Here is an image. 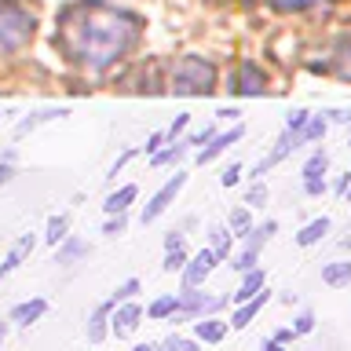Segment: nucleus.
<instances>
[{"label": "nucleus", "instance_id": "f3484780", "mask_svg": "<svg viewBox=\"0 0 351 351\" xmlns=\"http://www.w3.org/2000/svg\"><path fill=\"white\" fill-rule=\"evenodd\" d=\"M44 311H48V300H44V296H33V300H22V304L11 307L8 318L15 326H33V322H40V318H44Z\"/></svg>", "mask_w": 351, "mask_h": 351}, {"label": "nucleus", "instance_id": "ea45409f", "mask_svg": "<svg viewBox=\"0 0 351 351\" xmlns=\"http://www.w3.org/2000/svg\"><path fill=\"white\" fill-rule=\"evenodd\" d=\"M186 125H191V114H176V121H172L169 128H165V132H169V143H176V139H180L183 132H186Z\"/></svg>", "mask_w": 351, "mask_h": 351}, {"label": "nucleus", "instance_id": "c85d7f7f", "mask_svg": "<svg viewBox=\"0 0 351 351\" xmlns=\"http://www.w3.org/2000/svg\"><path fill=\"white\" fill-rule=\"evenodd\" d=\"M230 241H234V234H230V227H208V249L216 252L219 260H227L230 256Z\"/></svg>", "mask_w": 351, "mask_h": 351}, {"label": "nucleus", "instance_id": "79ce46f5", "mask_svg": "<svg viewBox=\"0 0 351 351\" xmlns=\"http://www.w3.org/2000/svg\"><path fill=\"white\" fill-rule=\"evenodd\" d=\"M311 329H315V315H311V311H304V315H300V318H296V322H293V333H296V337L311 333Z\"/></svg>", "mask_w": 351, "mask_h": 351}, {"label": "nucleus", "instance_id": "dca6fc26", "mask_svg": "<svg viewBox=\"0 0 351 351\" xmlns=\"http://www.w3.org/2000/svg\"><path fill=\"white\" fill-rule=\"evenodd\" d=\"M33 245H37V234H22V238L15 241V245H11V252L4 256V263H0V282H4V278H8V274L15 271V267H22V263L29 260Z\"/></svg>", "mask_w": 351, "mask_h": 351}, {"label": "nucleus", "instance_id": "ddd939ff", "mask_svg": "<svg viewBox=\"0 0 351 351\" xmlns=\"http://www.w3.org/2000/svg\"><path fill=\"white\" fill-rule=\"evenodd\" d=\"M59 117H70V106H44V110H33L29 117H22L19 125H15V139H26L29 132H37L40 125L59 121Z\"/></svg>", "mask_w": 351, "mask_h": 351}, {"label": "nucleus", "instance_id": "3c124183", "mask_svg": "<svg viewBox=\"0 0 351 351\" xmlns=\"http://www.w3.org/2000/svg\"><path fill=\"white\" fill-rule=\"evenodd\" d=\"M8 326H11V318H8V322H4V318H0V344H4V340H8Z\"/></svg>", "mask_w": 351, "mask_h": 351}, {"label": "nucleus", "instance_id": "423d86ee", "mask_svg": "<svg viewBox=\"0 0 351 351\" xmlns=\"http://www.w3.org/2000/svg\"><path fill=\"white\" fill-rule=\"evenodd\" d=\"M183 186H186V172H183V169H176V176H172V180L165 183V186H161V191L150 197L147 205H143L139 219H143V223H154L158 216H165V213H169V205L176 202V197H180V191H183Z\"/></svg>", "mask_w": 351, "mask_h": 351}, {"label": "nucleus", "instance_id": "cd10ccee", "mask_svg": "<svg viewBox=\"0 0 351 351\" xmlns=\"http://www.w3.org/2000/svg\"><path fill=\"white\" fill-rule=\"evenodd\" d=\"M227 227H230V234H234V238H245L249 230H252V213H249V205L230 208V213H227Z\"/></svg>", "mask_w": 351, "mask_h": 351}, {"label": "nucleus", "instance_id": "7ed1b4c3", "mask_svg": "<svg viewBox=\"0 0 351 351\" xmlns=\"http://www.w3.org/2000/svg\"><path fill=\"white\" fill-rule=\"evenodd\" d=\"M33 33H37V15L19 0H0V51L26 48Z\"/></svg>", "mask_w": 351, "mask_h": 351}, {"label": "nucleus", "instance_id": "c03bdc74", "mask_svg": "<svg viewBox=\"0 0 351 351\" xmlns=\"http://www.w3.org/2000/svg\"><path fill=\"white\" fill-rule=\"evenodd\" d=\"M304 194L307 197H322L326 194V180L318 176V180H304Z\"/></svg>", "mask_w": 351, "mask_h": 351}, {"label": "nucleus", "instance_id": "e433bc0d", "mask_svg": "<svg viewBox=\"0 0 351 351\" xmlns=\"http://www.w3.org/2000/svg\"><path fill=\"white\" fill-rule=\"evenodd\" d=\"M125 230H128V216H125V213L106 216V223H103V234H106V238H117V234H125Z\"/></svg>", "mask_w": 351, "mask_h": 351}, {"label": "nucleus", "instance_id": "8fccbe9b", "mask_svg": "<svg viewBox=\"0 0 351 351\" xmlns=\"http://www.w3.org/2000/svg\"><path fill=\"white\" fill-rule=\"evenodd\" d=\"M216 117H223V121H234V117H241V114H238V110H219Z\"/></svg>", "mask_w": 351, "mask_h": 351}, {"label": "nucleus", "instance_id": "9b49d317", "mask_svg": "<svg viewBox=\"0 0 351 351\" xmlns=\"http://www.w3.org/2000/svg\"><path fill=\"white\" fill-rule=\"evenodd\" d=\"M139 318H143V307H139V304H132V300L117 304L114 315H110V333H114L117 340L132 337V333L139 329Z\"/></svg>", "mask_w": 351, "mask_h": 351}, {"label": "nucleus", "instance_id": "a878e982", "mask_svg": "<svg viewBox=\"0 0 351 351\" xmlns=\"http://www.w3.org/2000/svg\"><path fill=\"white\" fill-rule=\"evenodd\" d=\"M322 282L340 289V285H351V260H333L322 267Z\"/></svg>", "mask_w": 351, "mask_h": 351}, {"label": "nucleus", "instance_id": "09e8293b", "mask_svg": "<svg viewBox=\"0 0 351 351\" xmlns=\"http://www.w3.org/2000/svg\"><path fill=\"white\" fill-rule=\"evenodd\" d=\"M263 351H289V348L278 344V340H267V344H263Z\"/></svg>", "mask_w": 351, "mask_h": 351}, {"label": "nucleus", "instance_id": "1a4fd4ad", "mask_svg": "<svg viewBox=\"0 0 351 351\" xmlns=\"http://www.w3.org/2000/svg\"><path fill=\"white\" fill-rule=\"evenodd\" d=\"M219 263V256L213 249H197L191 260H186V267H183V285L186 289H197V285H205V278L213 274V267Z\"/></svg>", "mask_w": 351, "mask_h": 351}, {"label": "nucleus", "instance_id": "c756f323", "mask_svg": "<svg viewBox=\"0 0 351 351\" xmlns=\"http://www.w3.org/2000/svg\"><path fill=\"white\" fill-rule=\"evenodd\" d=\"M176 311H180V296L169 293V296H158L150 307H147V315L154 318V322H165V318H172Z\"/></svg>", "mask_w": 351, "mask_h": 351}, {"label": "nucleus", "instance_id": "58836bf2", "mask_svg": "<svg viewBox=\"0 0 351 351\" xmlns=\"http://www.w3.org/2000/svg\"><path fill=\"white\" fill-rule=\"evenodd\" d=\"M165 143H169V132H150V136H147V143H143V154H158L161 147H165Z\"/></svg>", "mask_w": 351, "mask_h": 351}, {"label": "nucleus", "instance_id": "393cba45", "mask_svg": "<svg viewBox=\"0 0 351 351\" xmlns=\"http://www.w3.org/2000/svg\"><path fill=\"white\" fill-rule=\"evenodd\" d=\"M66 238H70V216H66V213H55V216H48V227H44V241L59 249Z\"/></svg>", "mask_w": 351, "mask_h": 351}, {"label": "nucleus", "instance_id": "4be33fe9", "mask_svg": "<svg viewBox=\"0 0 351 351\" xmlns=\"http://www.w3.org/2000/svg\"><path fill=\"white\" fill-rule=\"evenodd\" d=\"M186 150H191V143L186 139H176V143H165V150L150 154V169H165V165H176L186 158Z\"/></svg>", "mask_w": 351, "mask_h": 351}, {"label": "nucleus", "instance_id": "f257e3e1", "mask_svg": "<svg viewBox=\"0 0 351 351\" xmlns=\"http://www.w3.org/2000/svg\"><path fill=\"white\" fill-rule=\"evenodd\" d=\"M143 19L110 0H70L55 15V44L84 73H106L139 44Z\"/></svg>", "mask_w": 351, "mask_h": 351}, {"label": "nucleus", "instance_id": "c9c22d12", "mask_svg": "<svg viewBox=\"0 0 351 351\" xmlns=\"http://www.w3.org/2000/svg\"><path fill=\"white\" fill-rule=\"evenodd\" d=\"M307 121H311V110H307V106H296L293 114L285 117V128H289V132H304Z\"/></svg>", "mask_w": 351, "mask_h": 351}, {"label": "nucleus", "instance_id": "5701e85b", "mask_svg": "<svg viewBox=\"0 0 351 351\" xmlns=\"http://www.w3.org/2000/svg\"><path fill=\"white\" fill-rule=\"evenodd\" d=\"M88 252H92V249H88V241H81V238H73V234H70L59 249H55V263L70 267V263H77L81 256H88Z\"/></svg>", "mask_w": 351, "mask_h": 351}, {"label": "nucleus", "instance_id": "bb28decb", "mask_svg": "<svg viewBox=\"0 0 351 351\" xmlns=\"http://www.w3.org/2000/svg\"><path fill=\"white\" fill-rule=\"evenodd\" d=\"M326 128H329V121H326V114H311V121H307V128L304 132H296V139H293V147H304V143H318L326 136Z\"/></svg>", "mask_w": 351, "mask_h": 351}, {"label": "nucleus", "instance_id": "2eb2a0df", "mask_svg": "<svg viewBox=\"0 0 351 351\" xmlns=\"http://www.w3.org/2000/svg\"><path fill=\"white\" fill-rule=\"evenodd\" d=\"M329 70H333L340 81H351V29L337 37L333 55H329Z\"/></svg>", "mask_w": 351, "mask_h": 351}, {"label": "nucleus", "instance_id": "6e6552de", "mask_svg": "<svg viewBox=\"0 0 351 351\" xmlns=\"http://www.w3.org/2000/svg\"><path fill=\"white\" fill-rule=\"evenodd\" d=\"M267 88V77L252 59H241L238 77H230V95H263Z\"/></svg>", "mask_w": 351, "mask_h": 351}, {"label": "nucleus", "instance_id": "6ab92c4d", "mask_svg": "<svg viewBox=\"0 0 351 351\" xmlns=\"http://www.w3.org/2000/svg\"><path fill=\"white\" fill-rule=\"evenodd\" d=\"M227 329H230V322H223V318H216V315H205L194 322V337L202 340V344H219V340L227 337Z\"/></svg>", "mask_w": 351, "mask_h": 351}, {"label": "nucleus", "instance_id": "f704fd0d", "mask_svg": "<svg viewBox=\"0 0 351 351\" xmlns=\"http://www.w3.org/2000/svg\"><path fill=\"white\" fill-rule=\"evenodd\" d=\"M139 154H143L139 147H125V150H121V154H117V161H114V165H110V172H106V180H117V172H121V169H125V165H128L132 158H139Z\"/></svg>", "mask_w": 351, "mask_h": 351}, {"label": "nucleus", "instance_id": "b1692460", "mask_svg": "<svg viewBox=\"0 0 351 351\" xmlns=\"http://www.w3.org/2000/svg\"><path fill=\"white\" fill-rule=\"evenodd\" d=\"M263 285H267V278H263V271H260V267L245 271V278H241L238 293H234V307H238V304H245V300H252V296H256Z\"/></svg>", "mask_w": 351, "mask_h": 351}, {"label": "nucleus", "instance_id": "20e7f679", "mask_svg": "<svg viewBox=\"0 0 351 351\" xmlns=\"http://www.w3.org/2000/svg\"><path fill=\"white\" fill-rule=\"evenodd\" d=\"M176 296H180V311L172 315V322H197V318L216 315V311H223V307H227V296H205L197 289H186V285Z\"/></svg>", "mask_w": 351, "mask_h": 351}, {"label": "nucleus", "instance_id": "473e14b6", "mask_svg": "<svg viewBox=\"0 0 351 351\" xmlns=\"http://www.w3.org/2000/svg\"><path fill=\"white\" fill-rule=\"evenodd\" d=\"M267 4H271L274 11H285V15H289V11H307V8H318L322 0H267Z\"/></svg>", "mask_w": 351, "mask_h": 351}, {"label": "nucleus", "instance_id": "7c9ffc66", "mask_svg": "<svg viewBox=\"0 0 351 351\" xmlns=\"http://www.w3.org/2000/svg\"><path fill=\"white\" fill-rule=\"evenodd\" d=\"M326 169H329V154L326 150H315L311 158L304 161L300 176H304V180H318V176H326Z\"/></svg>", "mask_w": 351, "mask_h": 351}, {"label": "nucleus", "instance_id": "5fc2aeb1", "mask_svg": "<svg viewBox=\"0 0 351 351\" xmlns=\"http://www.w3.org/2000/svg\"><path fill=\"white\" fill-rule=\"evenodd\" d=\"M0 117H4V114H0Z\"/></svg>", "mask_w": 351, "mask_h": 351}, {"label": "nucleus", "instance_id": "9d476101", "mask_svg": "<svg viewBox=\"0 0 351 351\" xmlns=\"http://www.w3.org/2000/svg\"><path fill=\"white\" fill-rule=\"evenodd\" d=\"M241 136H245V125H241V121H238L234 128H227V132H216V136H213V143H205V147L197 150V158H194V165H202V169H205L208 161H216L219 154H227V150L234 147V143H238Z\"/></svg>", "mask_w": 351, "mask_h": 351}, {"label": "nucleus", "instance_id": "864d4df0", "mask_svg": "<svg viewBox=\"0 0 351 351\" xmlns=\"http://www.w3.org/2000/svg\"><path fill=\"white\" fill-rule=\"evenodd\" d=\"M348 147H351V143H348Z\"/></svg>", "mask_w": 351, "mask_h": 351}, {"label": "nucleus", "instance_id": "0eeeda50", "mask_svg": "<svg viewBox=\"0 0 351 351\" xmlns=\"http://www.w3.org/2000/svg\"><path fill=\"white\" fill-rule=\"evenodd\" d=\"M293 139H296V132H289V128H282V132H278V139L271 143L267 158H260L256 165H252V172H249L252 180H263V176H267V172L274 169V165H282L285 158H289V154L296 150V147H293Z\"/></svg>", "mask_w": 351, "mask_h": 351}, {"label": "nucleus", "instance_id": "de8ad7c7", "mask_svg": "<svg viewBox=\"0 0 351 351\" xmlns=\"http://www.w3.org/2000/svg\"><path fill=\"white\" fill-rule=\"evenodd\" d=\"M271 340H278V344H293V340H296V333H293V326H289V329H278V333H274Z\"/></svg>", "mask_w": 351, "mask_h": 351}, {"label": "nucleus", "instance_id": "a211bd4d", "mask_svg": "<svg viewBox=\"0 0 351 351\" xmlns=\"http://www.w3.org/2000/svg\"><path fill=\"white\" fill-rule=\"evenodd\" d=\"M267 300H271V289L263 285V289L252 296V300H245V304H238V307H234V318H230V326H234V329H245L252 318L263 311V304H267Z\"/></svg>", "mask_w": 351, "mask_h": 351}, {"label": "nucleus", "instance_id": "f8f14e48", "mask_svg": "<svg viewBox=\"0 0 351 351\" xmlns=\"http://www.w3.org/2000/svg\"><path fill=\"white\" fill-rule=\"evenodd\" d=\"M114 307H117V300L110 296V300L95 304V311L88 315V326H84V333H88V340H92V344H103V340L110 337V315H114Z\"/></svg>", "mask_w": 351, "mask_h": 351}, {"label": "nucleus", "instance_id": "4c0bfd02", "mask_svg": "<svg viewBox=\"0 0 351 351\" xmlns=\"http://www.w3.org/2000/svg\"><path fill=\"white\" fill-rule=\"evenodd\" d=\"M136 293H139V278H128V282H121L117 289H114V300H117V304H125V300H132Z\"/></svg>", "mask_w": 351, "mask_h": 351}, {"label": "nucleus", "instance_id": "72a5a7b5", "mask_svg": "<svg viewBox=\"0 0 351 351\" xmlns=\"http://www.w3.org/2000/svg\"><path fill=\"white\" fill-rule=\"evenodd\" d=\"M245 205H249V208H260V205H267V183H263V180H256V183H252L249 191H245Z\"/></svg>", "mask_w": 351, "mask_h": 351}, {"label": "nucleus", "instance_id": "49530a36", "mask_svg": "<svg viewBox=\"0 0 351 351\" xmlns=\"http://www.w3.org/2000/svg\"><path fill=\"white\" fill-rule=\"evenodd\" d=\"M11 176H15V165H11V161H0V186L11 183Z\"/></svg>", "mask_w": 351, "mask_h": 351}, {"label": "nucleus", "instance_id": "4468645a", "mask_svg": "<svg viewBox=\"0 0 351 351\" xmlns=\"http://www.w3.org/2000/svg\"><path fill=\"white\" fill-rule=\"evenodd\" d=\"M186 260H191V252H186V241H183V234H172L165 238V263H161V271H169V274H176V271H183L186 267Z\"/></svg>", "mask_w": 351, "mask_h": 351}, {"label": "nucleus", "instance_id": "412c9836", "mask_svg": "<svg viewBox=\"0 0 351 351\" xmlns=\"http://www.w3.org/2000/svg\"><path fill=\"white\" fill-rule=\"evenodd\" d=\"M329 227H333V223H329V216H318V219H311V223H304L300 234H296V245H300V249L318 245V241L329 234Z\"/></svg>", "mask_w": 351, "mask_h": 351}, {"label": "nucleus", "instance_id": "a18cd8bd", "mask_svg": "<svg viewBox=\"0 0 351 351\" xmlns=\"http://www.w3.org/2000/svg\"><path fill=\"white\" fill-rule=\"evenodd\" d=\"M348 186H351V169H348L344 176H337V183H333V194H340V197H344V194H348Z\"/></svg>", "mask_w": 351, "mask_h": 351}, {"label": "nucleus", "instance_id": "39448f33", "mask_svg": "<svg viewBox=\"0 0 351 351\" xmlns=\"http://www.w3.org/2000/svg\"><path fill=\"white\" fill-rule=\"evenodd\" d=\"M274 230H278V219H263L260 227H252L249 234H245V249H241L238 256H234V263H230V267H234V271H241V274L256 267L260 252H263V245L271 241V234H274Z\"/></svg>", "mask_w": 351, "mask_h": 351}, {"label": "nucleus", "instance_id": "aec40b11", "mask_svg": "<svg viewBox=\"0 0 351 351\" xmlns=\"http://www.w3.org/2000/svg\"><path fill=\"white\" fill-rule=\"evenodd\" d=\"M139 197V186L136 183H125V186H117V191H110L106 194V202H103V208H106V216H117V213H128V205Z\"/></svg>", "mask_w": 351, "mask_h": 351}, {"label": "nucleus", "instance_id": "f03ea898", "mask_svg": "<svg viewBox=\"0 0 351 351\" xmlns=\"http://www.w3.org/2000/svg\"><path fill=\"white\" fill-rule=\"evenodd\" d=\"M216 66L202 59V55H183V59L172 62L169 73V88L176 95H208L216 92Z\"/></svg>", "mask_w": 351, "mask_h": 351}, {"label": "nucleus", "instance_id": "2f4dec72", "mask_svg": "<svg viewBox=\"0 0 351 351\" xmlns=\"http://www.w3.org/2000/svg\"><path fill=\"white\" fill-rule=\"evenodd\" d=\"M197 344H202V340H183L180 333H172V337H165L161 344H158V351H197Z\"/></svg>", "mask_w": 351, "mask_h": 351}, {"label": "nucleus", "instance_id": "a19ab883", "mask_svg": "<svg viewBox=\"0 0 351 351\" xmlns=\"http://www.w3.org/2000/svg\"><path fill=\"white\" fill-rule=\"evenodd\" d=\"M238 180H241V161L227 165V169H223V176H219V186H234Z\"/></svg>", "mask_w": 351, "mask_h": 351}, {"label": "nucleus", "instance_id": "37998d69", "mask_svg": "<svg viewBox=\"0 0 351 351\" xmlns=\"http://www.w3.org/2000/svg\"><path fill=\"white\" fill-rule=\"evenodd\" d=\"M213 136H216V125H205L202 132H194L186 143H191V147H202V143H213Z\"/></svg>", "mask_w": 351, "mask_h": 351}, {"label": "nucleus", "instance_id": "603ef678", "mask_svg": "<svg viewBox=\"0 0 351 351\" xmlns=\"http://www.w3.org/2000/svg\"><path fill=\"white\" fill-rule=\"evenodd\" d=\"M132 351H158V344H136Z\"/></svg>", "mask_w": 351, "mask_h": 351}]
</instances>
